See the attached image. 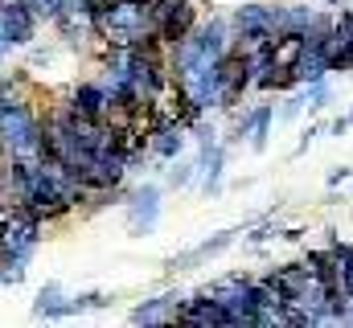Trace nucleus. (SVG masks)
I'll list each match as a JSON object with an SVG mask.
<instances>
[{"mask_svg": "<svg viewBox=\"0 0 353 328\" xmlns=\"http://www.w3.org/2000/svg\"><path fill=\"white\" fill-rule=\"evenodd\" d=\"M29 8H33V12H37V17H41L46 25H50V21H54V17L62 12V0H29Z\"/></svg>", "mask_w": 353, "mask_h": 328, "instance_id": "26", "label": "nucleus"}, {"mask_svg": "<svg viewBox=\"0 0 353 328\" xmlns=\"http://www.w3.org/2000/svg\"><path fill=\"white\" fill-rule=\"evenodd\" d=\"M70 300H74V312H94V308H111L115 304V296H107V291H79Z\"/></svg>", "mask_w": 353, "mask_h": 328, "instance_id": "21", "label": "nucleus"}, {"mask_svg": "<svg viewBox=\"0 0 353 328\" xmlns=\"http://www.w3.org/2000/svg\"><path fill=\"white\" fill-rule=\"evenodd\" d=\"M267 275H271V283L283 291V300H296V296L308 287V279H312L304 263H279V267H275V271H267Z\"/></svg>", "mask_w": 353, "mask_h": 328, "instance_id": "13", "label": "nucleus"}, {"mask_svg": "<svg viewBox=\"0 0 353 328\" xmlns=\"http://www.w3.org/2000/svg\"><path fill=\"white\" fill-rule=\"evenodd\" d=\"M29 275V267H12V263H0V287H21Z\"/></svg>", "mask_w": 353, "mask_h": 328, "instance_id": "23", "label": "nucleus"}, {"mask_svg": "<svg viewBox=\"0 0 353 328\" xmlns=\"http://www.w3.org/2000/svg\"><path fill=\"white\" fill-rule=\"evenodd\" d=\"M350 123H353V107H350Z\"/></svg>", "mask_w": 353, "mask_h": 328, "instance_id": "32", "label": "nucleus"}, {"mask_svg": "<svg viewBox=\"0 0 353 328\" xmlns=\"http://www.w3.org/2000/svg\"><path fill=\"white\" fill-rule=\"evenodd\" d=\"M189 136H193V140H197V148H201V144H214V140H218V127H214V123H205V115H201V119L189 127Z\"/></svg>", "mask_w": 353, "mask_h": 328, "instance_id": "24", "label": "nucleus"}, {"mask_svg": "<svg viewBox=\"0 0 353 328\" xmlns=\"http://www.w3.org/2000/svg\"><path fill=\"white\" fill-rule=\"evenodd\" d=\"M33 316L37 320H70L79 312H74V300L66 296V287L58 279H46L41 291H37V300H33Z\"/></svg>", "mask_w": 353, "mask_h": 328, "instance_id": "9", "label": "nucleus"}, {"mask_svg": "<svg viewBox=\"0 0 353 328\" xmlns=\"http://www.w3.org/2000/svg\"><path fill=\"white\" fill-rule=\"evenodd\" d=\"M300 94H304V107L308 111H325L329 103H333V86H329V74L325 79H312L300 86Z\"/></svg>", "mask_w": 353, "mask_h": 328, "instance_id": "18", "label": "nucleus"}, {"mask_svg": "<svg viewBox=\"0 0 353 328\" xmlns=\"http://www.w3.org/2000/svg\"><path fill=\"white\" fill-rule=\"evenodd\" d=\"M234 119H230V132H226V148H234V144H243V140H251V127H255V119H259V103L255 107H247V111H230Z\"/></svg>", "mask_w": 353, "mask_h": 328, "instance_id": "16", "label": "nucleus"}, {"mask_svg": "<svg viewBox=\"0 0 353 328\" xmlns=\"http://www.w3.org/2000/svg\"><path fill=\"white\" fill-rule=\"evenodd\" d=\"M189 41L205 54V58H222L226 50H230V41H234V29H230V17H201V25L189 33Z\"/></svg>", "mask_w": 353, "mask_h": 328, "instance_id": "8", "label": "nucleus"}, {"mask_svg": "<svg viewBox=\"0 0 353 328\" xmlns=\"http://www.w3.org/2000/svg\"><path fill=\"white\" fill-rule=\"evenodd\" d=\"M279 238H288V243H300V238H304V230H300V226H292V230H283Z\"/></svg>", "mask_w": 353, "mask_h": 328, "instance_id": "30", "label": "nucleus"}, {"mask_svg": "<svg viewBox=\"0 0 353 328\" xmlns=\"http://www.w3.org/2000/svg\"><path fill=\"white\" fill-rule=\"evenodd\" d=\"M345 328H353V296H350V308H345Z\"/></svg>", "mask_w": 353, "mask_h": 328, "instance_id": "31", "label": "nucleus"}, {"mask_svg": "<svg viewBox=\"0 0 353 328\" xmlns=\"http://www.w3.org/2000/svg\"><path fill=\"white\" fill-rule=\"evenodd\" d=\"M292 70H296V79H300V86L304 82H312V79H325L329 74V54L325 50H300V58L292 62Z\"/></svg>", "mask_w": 353, "mask_h": 328, "instance_id": "15", "label": "nucleus"}, {"mask_svg": "<svg viewBox=\"0 0 353 328\" xmlns=\"http://www.w3.org/2000/svg\"><path fill=\"white\" fill-rule=\"evenodd\" d=\"M325 132H329V136H337V140H341V136H350V132H353L350 115H337V119H333V123H329V127H325Z\"/></svg>", "mask_w": 353, "mask_h": 328, "instance_id": "27", "label": "nucleus"}, {"mask_svg": "<svg viewBox=\"0 0 353 328\" xmlns=\"http://www.w3.org/2000/svg\"><path fill=\"white\" fill-rule=\"evenodd\" d=\"M300 111H304V94H296V90H288V99H283V107H279V115H275V119H283V123H292V119H300Z\"/></svg>", "mask_w": 353, "mask_h": 328, "instance_id": "22", "label": "nucleus"}, {"mask_svg": "<svg viewBox=\"0 0 353 328\" xmlns=\"http://www.w3.org/2000/svg\"><path fill=\"white\" fill-rule=\"evenodd\" d=\"M161 197H165V189H161L157 181H144V185H136V189L128 193L123 214H128V234H132V238L157 234V226H161Z\"/></svg>", "mask_w": 353, "mask_h": 328, "instance_id": "3", "label": "nucleus"}, {"mask_svg": "<svg viewBox=\"0 0 353 328\" xmlns=\"http://www.w3.org/2000/svg\"><path fill=\"white\" fill-rule=\"evenodd\" d=\"M230 29L239 41H259V37H279V4L247 0L230 12Z\"/></svg>", "mask_w": 353, "mask_h": 328, "instance_id": "4", "label": "nucleus"}, {"mask_svg": "<svg viewBox=\"0 0 353 328\" xmlns=\"http://www.w3.org/2000/svg\"><path fill=\"white\" fill-rule=\"evenodd\" d=\"M201 25V8L193 0H152V33L173 50L189 41V33Z\"/></svg>", "mask_w": 353, "mask_h": 328, "instance_id": "2", "label": "nucleus"}, {"mask_svg": "<svg viewBox=\"0 0 353 328\" xmlns=\"http://www.w3.org/2000/svg\"><path fill=\"white\" fill-rule=\"evenodd\" d=\"M66 103L83 115V119H107V86L99 79H83L70 86Z\"/></svg>", "mask_w": 353, "mask_h": 328, "instance_id": "10", "label": "nucleus"}, {"mask_svg": "<svg viewBox=\"0 0 353 328\" xmlns=\"http://www.w3.org/2000/svg\"><path fill=\"white\" fill-rule=\"evenodd\" d=\"M0 21H4V33H8V41H12V50L17 45H33L37 41V33H41V17L29 8V0H4L0 4Z\"/></svg>", "mask_w": 353, "mask_h": 328, "instance_id": "7", "label": "nucleus"}, {"mask_svg": "<svg viewBox=\"0 0 353 328\" xmlns=\"http://www.w3.org/2000/svg\"><path fill=\"white\" fill-rule=\"evenodd\" d=\"M271 123H275V107L271 103H259V119H255V127H251V152H259L263 156L267 144H271Z\"/></svg>", "mask_w": 353, "mask_h": 328, "instance_id": "17", "label": "nucleus"}, {"mask_svg": "<svg viewBox=\"0 0 353 328\" xmlns=\"http://www.w3.org/2000/svg\"><path fill=\"white\" fill-rule=\"evenodd\" d=\"M243 234V226H234V230H218V234H210V238H201L197 246H189V250H176L165 258V271L169 275H181V271H193V267H201V263H210V258H218V254H226L234 238Z\"/></svg>", "mask_w": 353, "mask_h": 328, "instance_id": "5", "label": "nucleus"}, {"mask_svg": "<svg viewBox=\"0 0 353 328\" xmlns=\"http://www.w3.org/2000/svg\"><path fill=\"white\" fill-rule=\"evenodd\" d=\"M353 70V37L350 41H337L329 45V74H350Z\"/></svg>", "mask_w": 353, "mask_h": 328, "instance_id": "19", "label": "nucleus"}, {"mask_svg": "<svg viewBox=\"0 0 353 328\" xmlns=\"http://www.w3.org/2000/svg\"><path fill=\"white\" fill-rule=\"evenodd\" d=\"M226 156H230V148L222 140L197 148V185H201V197L205 201L210 197H222V189H226Z\"/></svg>", "mask_w": 353, "mask_h": 328, "instance_id": "6", "label": "nucleus"}, {"mask_svg": "<svg viewBox=\"0 0 353 328\" xmlns=\"http://www.w3.org/2000/svg\"><path fill=\"white\" fill-rule=\"evenodd\" d=\"M316 136H325V123H308V127L300 132V144H296V152H292V156H304V152L312 148V140H316Z\"/></svg>", "mask_w": 353, "mask_h": 328, "instance_id": "25", "label": "nucleus"}, {"mask_svg": "<svg viewBox=\"0 0 353 328\" xmlns=\"http://www.w3.org/2000/svg\"><path fill=\"white\" fill-rule=\"evenodd\" d=\"M185 296L176 291V287H169V291H161V296H152V300H144V304H136L132 308V325H173L176 316V304H181Z\"/></svg>", "mask_w": 353, "mask_h": 328, "instance_id": "11", "label": "nucleus"}, {"mask_svg": "<svg viewBox=\"0 0 353 328\" xmlns=\"http://www.w3.org/2000/svg\"><path fill=\"white\" fill-rule=\"evenodd\" d=\"M316 17H321L316 4H279V33H300L304 37Z\"/></svg>", "mask_w": 353, "mask_h": 328, "instance_id": "14", "label": "nucleus"}, {"mask_svg": "<svg viewBox=\"0 0 353 328\" xmlns=\"http://www.w3.org/2000/svg\"><path fill=\"white\" fill-rule=\"evenodd\" d=\"M226 312H230V328H259V308H255V275L230 271L222 279H214L205 287Z\"/></svg>", "mask_w": 353, "mask_h": 328, "instance_id": "1", "label": "nucleus"}, {"mask_svg": "<svg viewBox=\"0 0 353 328\" xmlns=\"http://www.w3.org/2000/svg\"><path fill=\"white\" fill-rule=\"evenodd\" d=\"M176 168H169V189H189V185H197V156L193 161H181L176 156Z\"/></svg>", "mask_w": 353, "mask_h": 328, "instance_id": "20", "label": "nucleus"}, {"mask_svg": "<svg viewBox=\"0 0 353 328\" xmlns=\"http://www.w3.org/2000/svg\"><path fill=\"white\" fill-rule=\"evenodd\" d=\"M345 181H353V168H345V164L329 168V189H337V185H345Z\"/></svg>", "mask_w": 353, "mask_h": 328, "instance_id": "28", "label": "nucleus"}, {"mask_svg": "<svg viewBox=\"0 0 353 328\" xmlns=\"http://www.w3.org/2000/svg\"><path fill=\"white\" fill-rule=\"evenodd\" d=\"M185 144H189V132L176 119L165 123V127H157V132H148V156H157V161H165V164L185 156Z\"/></svg>", "mask_w": 353, "mask_h": 328, "instance_id": "12", "label": "nucleus"}, {"mask_svg": "<svg viewBox=\"0 0 353 328\" xmlns=\"http://www.w3.org/2000/svg\"><path fill=\"white\" fill-rule=\"evenodd\" d=\"M341 287H345V291L353 296V258L345 263V267H341Z\"/></svg>", "mask_w": 353, "mask_h": 328, "instance_id": "29", "label": "nucleus"}]
</instances>
